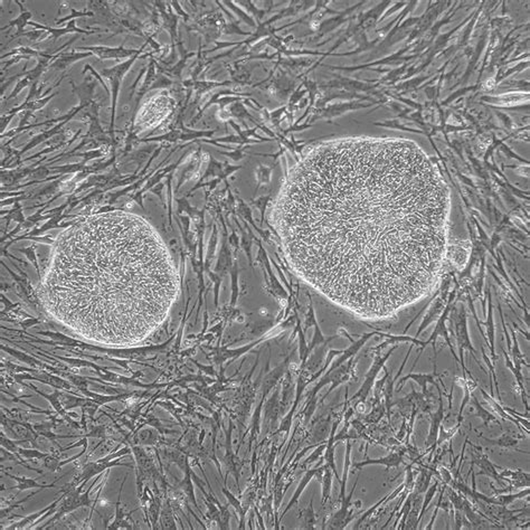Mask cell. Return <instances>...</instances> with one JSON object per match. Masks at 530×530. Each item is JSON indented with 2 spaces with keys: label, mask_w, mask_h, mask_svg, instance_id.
<instances>
[{
  "label": "cell",
  "mask_w": 530,
  "mask_h": 530,
  "mask_svg": "<svg viewBox=\"0 0 530 530\" xmlns=\"http://www.w3.org/2000/svg\"><path fill=\"white\" fill-rule=\"evenodd\" d=\"M449 498L452 501L456 510H463V499L461 495H457L451 488H449Z\"/></svg>",
  "instance_id": "9"
},
{
  "label": "cell",
  "mask_w": 530,
  "mask_h": 530,
  "mask_svg": "<svg viewBox=\"0 0 530 530\" xmlns=\"http://www.w3.org/2000/svg\"><path fill=\"white\" fill-rule=\"evenodd\" d=\"M438 487H439V482L437 481V482H435V483L433 484V486H432L430 489H428V491L426 492V497H425V500H424V503H423V507H422V512H420V518H419V524H420V521L422 520L423 514H424V512H425V511H426V507L428 506V503H430V502L432 501V499H433L434 494H435V492L438 491Z\"/></svg>",
  "instance_id": "8"
},
{
  "label": "cell",
  "mask_w": 530,
  "mask_h": 530,
  "mask_svg": "<svg viewBox=\"0 0 530 530\" xmlns=\"http://www.w3.org/2000/svg\"><path fill=\"white\" fill-rule=\"evenodd\" d=\"M443 419H444V408H443V405H442V402H441L438 412H435L434 414L432 415L431 431H430V434H428L427 439L425 441V446L426 447H430L431 445L435 446V443H437L438 435H439V424L442 423Z\"/></svg>",
  "instance_id": "4"
},
{
  "label": "cell",
  "mask_w": 530,
  "mask_h": 530,
  "mask_svg": "<svg viewBox=\"0 0 530 530\" xmlns=\"http://www.w3.org/2000/svg\"><path fill=\"white\" fill-rule=\"evenodd\" d=\"M179 285L156 229L139 215L112 210L83 217L58 235L38 295L48 315L75 336L125 348L163 325Z\"/></svg>",
  "instance_id": "2"
},
{
  "label": "cell",
  "mask_w": 530,
  "mask_h": 530,
  "mask_svg": "<svg viewBox=\"0 0 530 530\" xmlns=\"http://www.w3.org/2000/svg\"><path fill=\"white\" fill-rule=\"evenodd\" d=\"M472 456H473L472 464L473 465L476 464L479 467V469L481 470V471L479 472V475H489V476H492V478H494L495 480L498 481L499 484H502V480H505V478H502V476L498 473V471H495L494 465L492 464L490 461H489V458H488V457L486 456V454H483L482 452H481L480 447H479V452H476V451H473Z\"/></svg>",
  "instance_id": "3"
},
{
  "label": "cell",
  "mask_w": 530,
  "mask_h": 530,
  "mask_svg": "<svg viewBox=\"0 0 530 530\" xmlns=\"http://www.w3.org/2000/svg\"><path fill=\"white\" fill-rule=\"evenodd\" d=\"M431 476H432V472H428V471H425V470H423L422 475H420V478L415 484V492H414L415 494H422L424 493V492L427 491Z\"/></svg>",
  "instance_id": "7"
},
{
  "label": "cell",
  "mask_w": 530,
  "mask_h": 530,
  "mask_svg": "<svg viewBox=\"0 0 530 530\" xmlns=\"http://www.w3.org/2000/svg\"><path fill=\"white\" fill-rule=\"evenodd\" d=\"M483 439L492 445H498V446L505 447V449H511V447H512V449H516L518 444V439H514L513 437H511V435L509 434H503L501 438L494 439H487V438H483Z\"/></svg>",
  "instance_id": "5"
},
{
  "label": "cell",
  "mask_w": 530,
  "mask_h": 530,
  "mask_svg": "<svg viewBox=\"0 0 530 530\" xmlns=\"http://www.w3.org/2000/svg\"><path fill=\"white\" fill-rule=\"evenodd\" d=\"M475 411H476V415H478L481 420H483L484 423V426H488L489 424H490L491 422H494V423H498L500 424V422L498 420L497 417H495L494 415H492L490 412L487 411V409H484L482 406H481L478 402H476V400L475 398Z\"/></svg>",
  "instance_id": "6"
},
{
  "label": "cell",
  "mask_w": 530,
  "mask_h": 530,
  "mask_svg": "<svg viewBox=\"0 0 530 530\" xmlns=\"http://www.w3.org/2000/svg\"><path fill=\"white\" fill-rule=\"evenodd\" d=\"M450 190L405 139L352 137L312 146L285 178L274 227L293 271L330 301L376 320L437 283Z\"/></svg>",
  "instance_id": "1"
}]
</instances>
